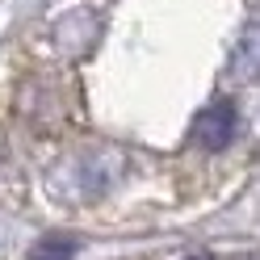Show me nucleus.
Instances as JSON below:
<instances>
[{"instance_id": "1", "label": "nucleus", "mask_w": 260, "mask_h": 260, "mask_svg": "<svg viewBox=\"0 0 260 260\" xmlns=\"http://www.w3.org/2000/svg\"><path fill=\"white\" fill-rule=\"evenodd\" d=\"M193 139H198L202 147H210V151L226 147V143L235 139V109L226 105V101L206 105V109L198 113V122H193Z\"/></svg>"}, {"instance_id": "2", "label": "nucleus", "mask_w": 260, "mask_h": 260, "mask_svg": "<svg viewBox=\"0 0 260 260\" xmlns=\"http://www.w3.org/2000/svg\"><path fill=\"white\" fill-rule=\"evenodd\" d=\"M231 72L239 80H260V25H248V34L239 38L235 59H231Z\"/></svg>"}, {"instance_id": "3", "label": "nucleus", "mask_w": 260, "mask_h": 260, "mask_svg": "<svg viewBox=\"0 0 260 260\" xmlns=\"http://www.w3.org/2000/svg\"><path fill=\"white\" fill-rule=\"evenodd\" d=\"M72 256V243H51V248H38L34 260H68Z\"/></svg>"}, {"instance_id": "4", "label": "nucleus", "mask_w": 260, "mask_h": 260, "mask_svg": "<svg viewBox=\"0 0 260 260\" xmlns=\"http://www.w3.org/2000/svg\"><path fill=\"white\" fill-rule=\"evenodd\" d=\"M193 260H210V256H193Z\"/></svg>"}, {"instance_id": "5", "label": "nucleus", "mask_w": 260, "mask_h": 260, "mask_svg": "<svg viewBox=\"0 0 260 260\" xmlns=\"http://www.w3.org/2000/svg\"><path fill=\"white\" fill-rule=\"evenodd\" d=\"M252 260H260V252H256V256H252Z\"/></svg>"}]
</instances>
